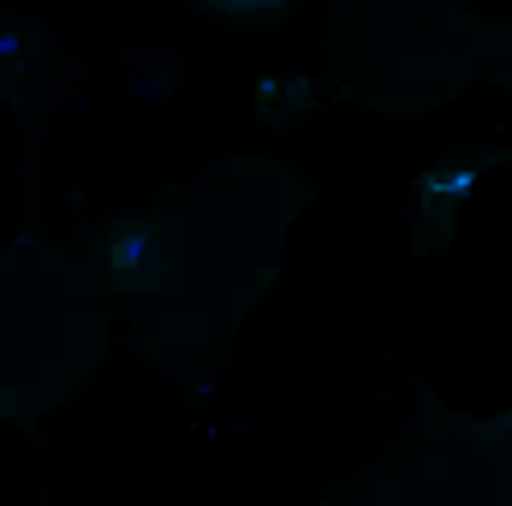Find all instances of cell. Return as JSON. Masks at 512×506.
Returning a JSON list of instances; mask_svg holds the SVG:
<instances>
[{
	"mask_svg": "<svg viewBox=\"0 0 512 506\" xmlns=\"http://www.w3.org/2000/svg\"><path fill=\"white\" fill-rule=\"evenodd\" d=\"M477 167H483V161H471V167H453V179H447V167H441V173L423 185V191H429V209H435L441 197H459L465 185H477Z\"/></svg>",
	"mask_w": 512,
	"mask_h": 506,
	"instance_id": "1",
	"label": "cell"
},
{
	"mask_svg": "<svg viewBox=\"0 0 512 506\" xmlns=\"http://www.w3.org/2000/svg\"><path fill=\"white\" fill-rule=\"evenodd\" d=\"M227 12H268V6H280V0H221Z\"/></svg>",
	"mask_w": 512,
	"mask_h": 506,
	"instance_id": "2",
	"label": "cell"
}]
</instances>
